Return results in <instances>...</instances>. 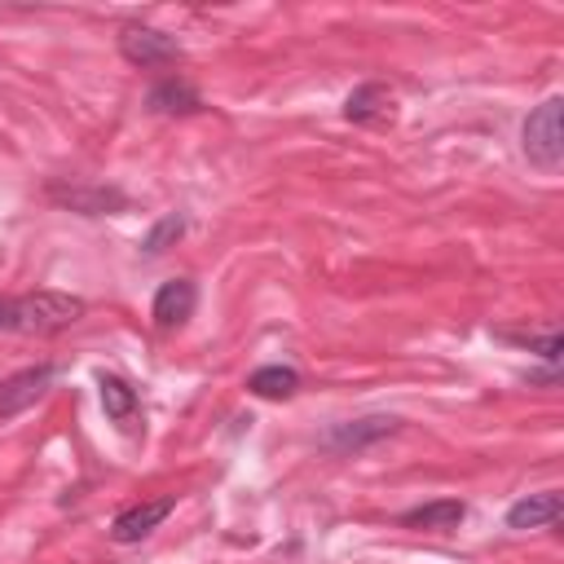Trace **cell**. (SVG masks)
Wrapping results in <instances>:
<instances>
[{
  "label": "cell",
  "mask_w": 564,
  "mask_h": 564,
  "mask_svg": "<svg viewBox=\"0 0 564 564\" xmlns=\"http://www.w3.org/2000/svg\"><path fill=\"white\" fill-rule=\"evenodd\" d=\"M79 317H84V300L62 295V291H35V295L0 300V330H13V335H53Z\"/></svg>",
  "instance_id": "1"
},
{
  "label": "cell",
  "mask_w": 564,
  "mask_h": 564,
  "mask_svg": "<svg viewBox=\"0 0 564 564\" xmlns=\"http://www.w3.org/2000/svg\"><path fill=\"white\" fill-rule=\"evenodd\" d=\"M524 154L533 167L555 172L564 159V101L546 97L529 119H524Z\"/></svg>",
  "instance_id": "2"
},
{
  "label": "cell",
  "mask_w": 564,
  "mask_h": 564,
  "mask_svg": "<svg viewBox=\"0 0 564 564\" xmlns=\"http://www.w3.org/2000/svg\"><path fill=\"white\" fill-rule=\"evenodd\" d=\"M119 48H123V57L132 66H163V62H176L181 57L176 40L163 35V31H150V26H128L119 35Z\"/></svg>",
  "instance_id": "3"
},
{
  "label": "cell",
  "mask_w": 564,
  "mask_h": 564,
  "mask_svg": "<svg viewBox=\"0 0 564 564\" xmlns=\"http://www.w3.org/2000/svg\"><path fill=\"white\" fill-rule=\"evenodd\" d=\"M53 383V366H31V370H18L0 383V419H13L22 414L44 388Z\"/></svg>",
  "instance_id": "4"
},
{
  "label": "cell",
  "mask_w": 564,
  "mask_h": 564,
  "mask_svg": "<svg viewBox=\"0 0 564 564\" xmlns=\"http://www.w3.org/2000/svg\"><path fill=\"white\" fill-rule=\"evenodd\" d=\"M172 507H176L172 498H150V502H137V507H128V511H119V516H115L110 538H115V542H141L150 529H159V524L167 520V511H172Z\"/></svg>",
  "instance_id": "5"
},
{
  "label": "cell",
  "mask_w": 564,
  "mask_h": 564,
  "mask_svg": "<svg viewBox=\"0 0 564 564\" xmlns=\"http://www.w3.org/2000/svg\"><path fill=\"white\" fill-rule=\"evenodd\" d=\"M194 300H198L194 282H185V278L163 282L159 295H154V322H159L163 330H167V326H181V322L194 313Z\"/></svg>",
  "instance_id": "6"
},
{
  "label": "cell",
  "mask_w": 564,
  "mask_h": 564,
  "mask_svg": "<svg viewBox=\"0 0 564 564\" xmlns=\"http://www.w3.org/2000/svg\"><path fill=\"white\" fill-rule=\"evenodd\" d=\"M555 516H560V494H529L507 511V524L511 529H542V524H555Z\"/></svg>",
  "instance_id": "7"
},
{
  "label": "cell",
  "mask_w": 564,
  "mask_h": 564,
  "mask_svg": "<svg viewBox=\"0 0 564 564\" xmlns=\"http://www.w3.org/2000/svg\"><path fill=\"white\" fill-rule=\"evenodd\" d=\"M247 388H251L256 397H264V401H286V397H295L300 375H295L291 366H260V370L247 379Z\"/></svg>",
  "instance_id": "8"
},
{
  "label": "cell",
  "mask_w": 564,
  "mask_h": 564,
  "mask_svg": "<svg viewBox=\"0 0 564 564\" xmlns=\"http://www.w3.org/2000/svg\"><path fill=\"white\" fill-rule=\"evenodd\" d=\"M344 115H348L352 123H370V119H392V97H388V88H379V84H366V88H357V93L348 97Z\"/></svg>",
  "instance_id": "9"
},
{
  "label": "cell",
  "mask_w": 564,
  "mask_h": 564,
  "mask_svg": "<svg viewBox=\"0 0 564 564\" xmlns=\"http://www.w3.org/2000/svg\"><path fill=\"white\" fill-rule=\"evenodd\" d=\"M463 520V502L454 498H441V502H427V507H414L401 516L405 529H454Z\"/></svg>",
  "instance_id": "10"
},
{
  "label": "cell",
  "mask_w": 564,
  "mask_h": 564,
  "mask_svg": "<svg viewBox=\"0 0 564 564\" xmlns=\"http://www.w3.org/2000/svg\"><path fill=\"white\" fill-rule=\"evenodd\" d=\"M101 405H106V414H110L115 423H128V419L137 414V392H132V383L119 379V375H101Z\"/></svg>",
  "instance_id": "11"
},
{
  "label": "cell",
  "mask_w": 564,
  "mask_h": 564,
  "mask_svg": "<svg viewBox=\"0 0 564 564\" xmlns=\"http://www.w3.org/2000/svg\"><path fill=\"white\" fill-rule=\"evenodd\" d=\"M397 427V419H361V423H348V427H335L330 432V445L335 449H357V445H366V441H375V436H383V432H392Z\"/></svg>",
  "instance_id": "12"
},
{
  "label": "cell",
  "mask_w": 564,
  "mask_h": 564,
  "mask_svg": "<svg viewBox=\"0 0 564 564\" xmlns=\"http://www.w3.org/2000/svg\"><path fill=\"white\" fill-rule=\"evenodd\" d=\"M150 106H154V110H172V115L181 110V115H185V110H198V97H194L189 84L167 79V84H159V88L150 93Z\"/></svg>",
  "instance_id": "13"
},
{
  "label": "cell",
  "mask_w": 564,
  "mask_h": 564,
  "mask_svg": "<svg viewBox=\"0 0 564 564\" xmlns=\"http://www.w3.org/2000/svg\"><path fill=\"white\" fill-rule=\"evenodd\" d=\"M181 229H185V220H181V216H163V220H159V225L145 234V242H141V247H145L150 256H159V251H163L172 238H181Z\"/></svg>",
  "instance_id": "14"
}]
</instances>
